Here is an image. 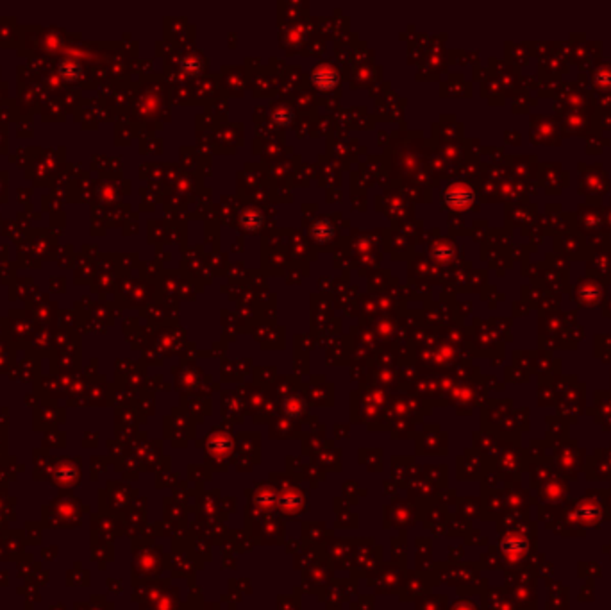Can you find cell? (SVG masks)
<instances>
[{"instance_id":"cell-1","label":"cell","mask_w":611,"mask_h":610,"mask_svg":"<svg viewBox=\"0 0 611 610\" xmlns=\"http://www.w3.org/2000/svg\"><path fill=\"white\" fill-rule=\"evenodd\" d=\"M445 204L454 210H465L474 201V192L467 185H450L443 195Z\"/></svg>"},{"instance_id":"cell-2","label":"cell","mask_w":611,"mask_h":610,"mask_svg":"<svg viewBox=\"0 0 611 610\" xmlns=\"http://www.w3.org/2000/svg\"><path fill=\"white\" fill-rule=\"evenodd\" d=\"M338 82H340V79H338V74L334 72L333 68L320 67L313 72V84H315L320 91L334 90L338 86Z\"/></svg>"},{"instance_id":"cell-3","label":"cell","mask_w":611,"mask_h":610,"mask_svg":"<svg viewBox=\"0 0 611 610\" xmlns=\"http://www.w3.org/2000/svg\"><path fill=\"white\" fill-rule=\"evenodd\" d=\"M334 236V226L327 218L316 221L311 227V238L315 240L316 244H327Z\"/></svg>"},{"instance_id":"cell-4","label":"cell","mask_w":611,"mask_h":610,"mask_svg":"<svg viewBox=\"0 0 611 610\" xmlns=\"http://www.w3.org/2000/svg\"><path fill=\"white\" fill-rule=\"evenodd\" d=\"M240 226L247 231V233H256V231H260L261 226H263V213H261L260 210L254 208L245 210V212H242V215H240Z\"/></svg>"},{"instance_id":"cell-5","label":"cell","mask_w":611,"mask_h":610,"mask_svg":"<svg viewBox=\"0 0 611 610\" xmlns=\"http://www.w3.org/2000/svg\"><path fill=\"white\" fill-rule=\"evenodd\" d=\"M181 67H183L186 76H197V74H200V70H203L204 63L198 56H186Z\"/></svg>"},{"instance_id":"cell-6","label":"cell","mask_w":611,"mask_h":610,"mask_svg":"<svg viewBox=\"0 0 611 610\" xmlns=\"http://www.w3.org/2000/svg\"><path fill=\"white\" fill-rule=\"evenodd\" d=\"M292 118H293V115H292V111H290V109H286V108H279L277 111H275L274 113V120H275V124H277V126H288V124L292 122Z\"/></svg>"}]
</instances>
